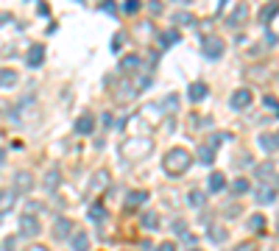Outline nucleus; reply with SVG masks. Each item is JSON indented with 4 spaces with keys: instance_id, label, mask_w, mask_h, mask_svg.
Returning a JSON list of instances; mask_svg holds the SVG:
<instances>
[{
    "instance_id": "nucleus-1",
    "label": "nucleus",
    "mask_w": 279,
    "mask_h": 251,
    "mask_svg": "<svg viewBox=\"0 0 279 251\" xmlns=\"http://www.w3.org/2000/svg\"><path fill=\"white\" fill-rule=\"evenodd\" d=\"M151 151H154V139L142 137V134L123 139V145H120V156L126 159V162H140V159H145Z\"/></svg>"
},
{
    "instance_id": "nucleus-2",
    "label": "nucleus",
    "mask_w": 279,
    "mask_h": 251,
    "mask_svg": "<svg viewBox=\"0 0 279 251\" xmlns=\"http://www.w3.org/2000/svg\"><path fill=\"white\" fill-rule=\"evenodd\" d=\"M190 162H193V156L187 148H170L165 154V159H162V170L176 179V176H184L190 170Z\"/></svg>"
},
{
    "instance_id": "nucleus-3",
    "label": "nucleus",
    "mask_w": 279,
    "mask_h": 251,
    "mask_svg": "<svg viewBox=\"0 0 279 251\" xmlns=\"http://www.w3.org/2000/svg\"><path fill=\"white\" fill-rule=\"evenodd\" d=\"M277 190H279L277 182H257V190H254L257 204H274L277 201Z\"/></svg>"
},
{
    "instance_id": "nucleus-4",
    "label": "nucleus",
    "mask_w": 279,
    "mask_h": 251,
    "mask_svg": "<svg viewBox=\"0 0 279 251\" xmlns=\"http://www.w3.org/2000/svg\"><path fill=\"white\" fill-rule=\"evenodd\" d=\"M204 56H207V59H221V56H223V39H221V36H204Z\"/></svg>"
},
{
    "instance_id": "nucleus-5",
    "label": "nucleus",
    "mask_w": 279,
    "mask_h": 251,
    "mask_svg": "<svg viewBox=\"0 0 279 251\" xmlns=\"http://www.w3.org/2000/svg\"><path fill=\"white\" fill-rule=\"evenodd\" d=\"M39 232H42V226H39L36 215H23L20 218V234H23V237H36Z\"/></svg>"
},
{
    "instance_id": "nucleus-6",
    "label": "nucleus",
    "mask_w": 279,
    "mask_h": 251,
    "mask_svg": "<svg viewBox=\"0 0 279 251\" xmlns=\"http://www.w3.org/2000/svg\"><path fill=\"white\" fill-rule=\"evenodd\" d=\"M246 17H249V6L246 3H237L235 9L226 14V26L229 28H235V26H243L246 23Z\"/></svg>"
},
{
    "instance_id": "nucleus-7",
    "label": "nucleus",
    "mask_w": 279,
    "mask_h": 251,
    "mask_svg": "<svg viewBox=\"0 0 279 251\" xmlns=\"http://www.w3.org/2000/svg\"><path fill=\"white\" fill-rule=\"evenodd\" d=\"M229 106L232 109H249L251 106V89H235L229 98Z\"/></svg>"
},
{
    "instance_id": "nucleus-8",
    "label": "nucleus",
    "mask_w": 279,
    "mask_h": 251,
    "mask_svg": "<svg viewBox=\"0 0 279 251\" xmlns=\"http://www.w3.org/2000/svg\"><path fill=\"white\" fill-rule=\"evenodd\" d=\"M31 187H34V176L28 173V170H20V173L14 176V184H11V190L20 195V193H28Z\"/></svg>"
},
{
    "instance_id": "nucleus-9",
    "label": "nucleus",
    "mask_w": 279,
    "mask_h": 251,
    "mask_svg": "<svg viewBox=\"0 0 279 251\" xmlns=\"http://www.w3.org/2000/svg\"><path fill=\"white\" fill-rule=\"evenodd\" d=\"M73 234V221L70 218H56V223H53V237L56 240H64Z\"/></svg>"
},
{
    "instance_id": "nucleus-10",
    "label": "nucleus",
    "mask_w": 279,
    "mask_h": 251,
    "mask_svg": "<svg viewBox=\"0 0 279 251\" xmlns=\"http://www.w3.org/2000/svg\"><path fill=\"white\" fill-rule=\"evenodd\" d=\"M14 201H17V193L11 190V187H3V190H0V215H6V212H11V207H14Z\"/></svg>"
},
{
    "instance_id": "nucleus-11",
    "label": "nucleus",
    "mask_w": 279,
    "mask_h": 251,
    "mask_svg": "<svg viewBox=\"0 0 279 251\" xmlns=\"http://www.w3.org/2000/svg\"><path fill=\"white\" fill-rule=\"evenodd\" d=\"M92 131H95V117H92V114H81L79 120H76V134L87 137V134H92Z\"/></svg>"
},
{
    "instance_id": "nucleus-12",
    "label": "nucleus",
    "mask_w": 279,
    "mask_h": 251,
    "mask_svg": "<svg viewBox=\"0 0 279 251\" xmlns=\"http://www.w3.org/2000/svg\"><path fill=\"white\" fill-rule=\"evenodd\" d=\"M142 59H140L137 53H129V56H123L120 59V73H137Z\"/></svg>"
},
{
    "instance_id": "nucleus-13",
    "label": "nucleus",
    "mask_w": 279,
    "mask_h": 251,
    "mask_svg": "<svg viewBox=\"0 0 279 251\" xmlns=\"http://www.w3.org/2000/svg\"><path fill=\"white\" fill-rule=\"evenodd\" d=\"M209 92V87L204 84V81H195V84H190V89H187V95H190L193 104H198V101H204Z\"/></svg>"
},
{
    "instance_id": "nucleus-14",
    "label": "nucleus",
    "mask_w": 279,
    "mask_h": 251,
    "mask_svg": "<svg viewBox=\"0 0 279 251\" xmlns=\"http://www.w3.org/2000/svg\"><path fill=\"white\" fill-rule=\"evenodd\" d=\"M26 61H28V67H39V64L45 61V45H34V48L28 51Z\"/></svg>"
},
{
    "instance_id": "nucleus-15",
    "label": "nucleus",
    "mask_w": 279,
    "mask_h": 251,
    "mask_svg": "<svg viewBox=\"0 0 279 251\" xmlns=\"http://www.w3.org/2000/svg\"><path fill=\"white\" fill-rule=\"evenodd\" d=\"M70 246H73V251H89V234L87 232H73Z\"/></svg>"
},
{
    "instance_id": "nucleus-16",
    "label": "nucleus",
    "mask_w": 279,
    "mask_h": 251,
    "mask_svg": "<svg viewBox=\"0 0 279 251\" xmlns=\"http://www.w3.org/2000/svg\"><path fill=\"white\" fill-rule=\"evenodd\" d=\"M207 187H209V193H221L226 187V176L221 173V170H215V173L207 179Z\"/></svg>"
},
{
    "instance_id": "nucleus-17",
    "label": "nucleus",
    "mask_w": 279,
    "mask_h": 251,
    "mask_svg": "<svg viewBox=\"0 0 279 251\" xmlns=\"http://www.w3.org/2000/svg\"><path fill=\"white\" fill-rule=\"evenodd\" d=\"M17 84V73L9 67H0V89H11Z\"/></svg>"
},
{
    "instance_id": "nucleus-18",
    "label": "nucleus",
    "mask_w": 279,
    "mask_h": 251,
    "mask_svg": "<svg viewBox=\"0 0 279 251\" xmlns=\"http://www.w3.org/2000/svg\"><path fill=\"white\" fill-rule=\"evenodd\" d=\"M195 159H198L201 165H212V162H215V148L209 145V142H207V145H201L198 154H195Z\"/></svg>"
},
{
    "instance_id": "nucleus-19",
    "label": "nucleus",
    "mask_w": 279,
    "mask_h": 251,
    "mask_svg": "<svg viewBox=\"0 0 279 251\" xmlns=\"http://www.w3.org/2000/svg\"><path fill=\"white\" fill-rule=\"evenodd\" d=\"M257 182H277V179H274V165L271 162L257 165Z\"/></svg>"
},
{
    "instance_id": "nucleus-20",
    "label": "nucleus",
    "mask_w": 279,
    "mask_h": 251,
    "mask_svg": "<svg viewBox=\"0 0 279 251\" xmlns=\"http://www.w3.org/2000/svg\"><path fill=\"white\" fill-rule=\"evenodd\" d=\"M126 204L129 207H140V204H148V190H134L126 195Z\"/></svg>"
},
{
    "instance_id": "nucleus-21",
    "label": "nucleus",
    "mask_w": 279,
    "mask_h": 251,
    "mask_svg": "<svg viewBox=\"0 0 279 251\" xmlns=\"http://www.w3.org/2000/svg\"><path fill=\"white\" fill-rule=\"evenodd\" d=\"M277 14H279V3H268V6L260 11V23H262V26H268V23L277 17Z\"/></svg>"
},
{
    "instance_id": "nucleus-22",
    "label": "nucleus",
    "mask_w": 279,
    "mask_h": 251,
    "mask_svg": "<svg viewBox=\"0 0 279 251\" xmlns=\"http://www.w3.org/2000/svg\"><path fill=\"white\" fill-rule=\"evenodd\" d=\"M207 237H209L212 243H223V240L229 237V232L223 229V226H209V229H207Z\"/></svg>"
},
{
    "instance_id": "nucleus-23",
    "label": "nucleus",
    "mask_w": 279,
    "mask_h": 251,
    "mask_svg": "<svg viewBox=\"0 0 279 251\" xmlns=\"http://www.w3.org/2000/svg\"><path fill=\"white\" fill-rule=\"evenodd\" d=\"M187 204H190V207H204V204H207V193H201V190H190L187 193Z\"/></svg>"
},
{
    "instance_id": "nucleus-24",
    "label": "nucleus",
    "mask_w": 279,
    "mask_h": 251,
    "mask_svg": "<svg viewBox=\"0 0 279 251\" xmlns=\"http://www.w3.org/2000/svg\"><path fill=\"white\" fill-rule=\"evenodd\" d=\"M179 42V31H176V28H170V31H162V34H159V45H176Z\"/></svg>"
},
{
    "instance_id": "nucleus-25",
    "label": "nucleus",
    "mask_w": 279,
    "mask_h": 251,
    "mask_svg": "<svg viewBox=\"0 0 279 251\" xmlns=\"http://www.w3.org/2000/svg\"><path fill=\"white\" fill-rule=\"evenodd\" d=\"M142 226H145V229H159V215L154 209H148V212L142 215Z\"/></svg>"
},
{
    "instance_id": "nucleus-26",
    "label": "nucleus",
    "mask_w": 279,
    "mask_h": 251,
    "mask_svg": "<svg viewBox=\"0 0 279 251\" xmlns=\"http://www.w3.org/2000/svg\"><path fill=\"white\" fill-rule=\"evenodd\" d=\"M173 23H176V26H195V17H193V14H187V11H176V14H173Z\"/></svg>"
},
{
    "instance_id": "nucleus-27",
    "label": "nucleus",
    "mask_w": 279,
    "mask_h": 251,
    "mask_svg": "<svg viewBox=\"0 0 279 251\" xmlns=\"http://www.w3.org/2000/svg\"><path fill=\"white\" fill-rule=\"evenodd\" d=\"M89 218H92V221H104V218H106V209H104L101 201H95V204L89 207Z\"/></svg>"
},
{
    "instance_id": "nucleus-28",
    "label": "nucleus",
    "mask_w": 279,
    "mask_h": 251,
    "mask_svg": "<svg viewBox=\"0 0 279 251\" xmlns=\"http://www.w3.org/2000/svg\"><path fill=\"white\" fill-rule=\"evenodd\" d=\"M59 170H51V173L45 176V190H56V187H59Z\"/></svg>"
},
{
    "instance_id": "nucleus-29",
    "label": "nucleus",
    "mask_w": 279,
    "mask_h": 251,
    "mask_svg": "<svg viewBox=\"0 0 279 251\" xmlns=\"http://www.w3.org/2000/svg\"><path fill=\"white\" fill-rule=\"evenodd\" d=\"M249 229H251V232H262V229H265V218H262V215H251V218H249Z\"/></svg>"
},
{
    "instance_id": "nucleus-30",
    "label": "nucleus",
    "mask_w": 279,
    "mask_h": 251,
    "mask_svg": "<svg viewBox=\"0 0 279 251\" xmlns=\"http://www.w3.org/2000/svg\"><path fill=\"white\" fill-rule=\"evenodd\" d=\"M249 187H251V184L246 182V179H235V182H232V193H235V195H243V193H249Z\"/></svg>"
},
{
    "instance_id": "nucleus-31",
    "label": "nucleus",
    "mask_w": 279,
    "mask_h": 251,
    "mask_svg": "<svg viewBox=\"0 0 279 251\" xmlns=\"http://www.w3.org/2000/svg\"><path fill=\"white\" fill-rule=\"evenodd\" d=\"M260 148H262V151H274V148H277L274 134H260Z\"/></svg>"
},
{
    "instance_id": "nucleus-32",
    "label": "nucleus",
    "mask_w": 279,
    "mask_h": 251,
    "mask_svg": "<svg viewBox=\"0 0 279 251\" xmlns=\"http://www.w3.org/2000/svg\"><path fill=\"white\" fill-rule=\"evenodd\" d=\"M109 184V170H98L95 173V187H106Z\"/></svg>"
},
{
    "instance_id": "nucleus-33",
    "label": "nucleus",
    "mask_w": 279,
    "mask_h": 251,
    "mask_svg": "<svg viewBox=\"0 0 279 251\" xmlns=\"http://www.w3.org/2000/svg\"><path fill=\"white\" fill-rule=\"evenodd\" d=\"M123 11H126V14H137V11H140V0H126Z\"/></svg>"
},
{
    "instance_id": "nucleus-34",
    "label": "nucleus",
    "mask_w": 279,
    "mask_h": 251,
    "mask_svg": "<svg viewBox=\"0 0 279 251\" xmlns=\"http://www.w3.org/2000/svg\"><path fill=\"white\" fill-rule=\"evenodd\" d=\"M120 42H123V34H114V39H112V51L114 53L120 51Z\"/></svg>"
},
{
    "instance_id": "nucleus-35",
    "label": "nucleus",
    "mask_w": 279,
    "mask_h": 251,
    "mask_svg": "<svg viewBox=\"0 0 279 251\" xmlns=\"http://www.w3.org/2000/svg\"><path fill=\"white\" fill-rule=\"evenodd\" d=\"M157 251H176V246H173V243H159V246H157Z\"/></svg>"
},
{
    "instance_id": "nucleus-36",
    "label": "nucleus",
    "mask_w": 279,
    "mask_h": 251,
    "mask_svg": "<svg viewBox=\"0 0 279 251\" xmlns=\"http://www.w3.org/2000/svg\"><path fill=\"white\" fill-rule=\"evenodd\" d=\"M26 251H48V246H42V243H31Z\"/></svg>"
},
{
    "instance_id": "nucleus-37",
    "label": "nucleus",
    "mask_w": 279,
    "mask_h": 251,
    "mask_svg": "<svg viewBox=\"0 0 279 251\" xmlns=\"http://www.w3.org/2000/svg\"><path fill=\"white\" fill-rule=\"evenodd\" d=\"M3 249H6V251L14 249V237H6V240H3Z\"/></svg>"
},
{
    "instance_id": "nucleus-38",
    "label": "nucleus",
    "mask_w": 279,
    "mask_h": 251,
    "mask_svg": "<svg viewBox=\"0 0 279 251\" xmlns=\"http://www.w3.org/2000/svg\"><path fill=\"white\" fill-rule=\"evenodd\" d=\"M3 165H6V151L0 148V167H3Z\"/></svg>"
},
{
    "instance_id": "nucleus-39",
    "label": "nucleus",
    "mask_w": 279,
    "mask_h": 251,
    "mask_svg": "<svg viewBox=\"0 0 279 251\" xmlns=\"http://www.w3.org/2000/svg\"><path fill=\"white\" fill-rule=\"evenodd\" d=\"M0 23H11V14H0Z\"/></svg>"
},
{
    "instance_id": "nucleus-40",
    "label": "nucleus",
    "mask_w": 279,
    "mask_h": 251,
    "mask_svg": "<svg viewBox=\"0 0 279 251\" xmlns=\"http://www.w3.org/2000/svg\"><path fill=\"white\" fill-rule=\"evenodd\" d=\"M274 142H277V148H279V134H277V137H274Z\"/></svg>"
},
{
    "instance_id": "nucleus-41",
    "label": "nucleus",
    "mask_w": 279,
    "mask_h": 251,
    "mask_svg": "<svg viewBox=\"0 0 279 251\" xmlns=\"http://www.w3.org/2000/svg\"><path fill=\"white\" fill-rule=\"evenodd\" d=\"M187 251H201V249H195V246H193V249H187Z\"/></svg>"
},
{
    "instance_id": "nucleus-42",
    "label": "nucleus",
    "mask_w": 279,
    "mask_h": 251,
    "mask_svg": "<svg viewBox=\"0 0 279 251\" xmlns=\"http://www.w3.org/2000/svg\"><path fill=\"white\" fill-rule=\"evenodd\" d=\"M277 237H279V226H277Z\"/></svg>"
}]
</instances>
